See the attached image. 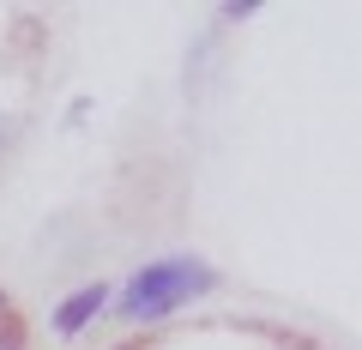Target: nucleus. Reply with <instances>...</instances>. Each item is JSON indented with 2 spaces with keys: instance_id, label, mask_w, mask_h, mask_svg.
<instances>
[{
  "instance_id": "nucleus-3",
  "label": "nucleus",
  "mask_w": 362,
  "mask_h": 350,
  "mask_svg": "<svg viewBox=\"0 0 362 350\" xmlns=\"http://www.w3.org/2000/svg\"><path fill=\"white\" fill-rule=\"evenodd\" d=\"M0 350H25V344H18V332H13V326H0Z\"/></svg>"
},
{
  "instance_id": "nucleus-1",
  "label": "nucleus",
  "mask_w": 362,
  "mask_h": 350,
  "mask_svg": "<svg viewBox=\"0 0 362 350\" xmlns=\"http://www.w3.org/2000/svg\"><path fill=\"white\" fill-rule=\"evenodd\" d=\"M199 290H211V266L206 259H157V266H145V272L127 278L121 314H127V320H157V314L181 308V302L199 296Z\"/></svg>"
},
{
  "instance_id": "nucleus-2",
  "label": "nucleus",
  "mask_w": 362,
  "mask_h": 350,
  "mask_svg": "<svg viewBox=\"0 0 362 350\" xmlns=\"http://www.w3.org/2000/svg\"><path fill=\"white\" fill-rule=\"evenodd\" d=\"M103 302H109V290L103 284H85V290H73V296L54 308V332H78L85 320H97L103 314Z\"/></svg>"
}]
</instances>
